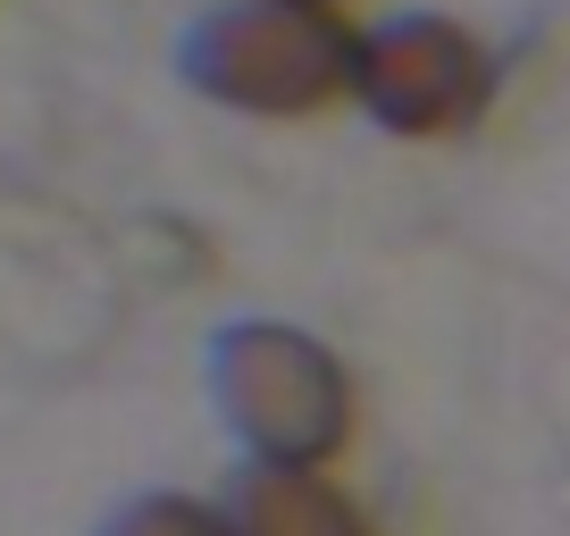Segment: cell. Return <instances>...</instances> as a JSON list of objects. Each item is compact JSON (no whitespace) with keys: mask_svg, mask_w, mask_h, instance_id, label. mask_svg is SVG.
I'll return each instance as SVG.
<instances>
[{"mask_svg":"<svg viewBox=\"0 0 570 536\" xmlns=\"http://www.w3.org/2000/svg\"><path fill=\"white\" fill-rule=\"evenodd\" d=\"M210 403L244 461L344 469L361 436V386L327 336L294 319H235L210 336Z\"/></svg>","mask_w":570,"mask_h":536,"instance_id":"obj_1","label":"cell"},{"mask_svg":"<svg viewBox=\"0 0 570 536\" xmlns=\"http://www.w3.org/2000/svg\"><path fill=\"white\" fill-rule=\"evenodd\" d=\"M361 26L320 0H210L185 26V85L235 118H320L353 101Z\"/></svg>","mask_w":570,"mask_h":536,"instance_id":"obj_2","label":"cell"},{"mask_svg":"<svg viewBox=\"0 0 570 536\" xmlns=\"http://www.w3.org/2000/svg\"><path fill=\"white\" fill-rule=\"evenodd\" d=\"M503 101V51L445 9H386L361 26L353 109L394 143H462Z\"/></svg>","mask_w":570,"mask_h":536,"instance_id":"obj_3","label":"cell"},{"mask_svg":"<svg viewBox=\"0 0 570 536\" xmlns=\"http://www.w3.org/2000/svg\"><path fill=\"white\" fill-rule=\"evenodd\" d=\"M218 512H227V536H377V512L336 469L244 461L218 486Z\"/></svg>","mask_w":570,"mask_h":536,"instance_id":"obj_4","label":"cell"},{"mask_svg":"<svg viewBox=\"0 0 570 536\" xmlns=\"http://www.w3.org/2000/svg\"><path fill=\"white\" fill-rule=\"evenodd\" d=\"M101 536H227V512L218 495H185V486H160V495H135L101 519Z\"/></svg>","mask_w":570,"mask_h":536,"instance_id":"obj_5","label":"cell"},{"mask_svg":"<svg viewBox=\"0 0 570 536\" xmlns=\"http://www.w3.org/2000/svg\"><path fill=\"white\" fill-rule=\"evenodd\" d=\"M320 9H344V18H353V9H361V0H320Z\"/></svg>","mask_w":570,"mask_h":536,"instance_id":"obj_6","label":"cell"}]
</instances>
